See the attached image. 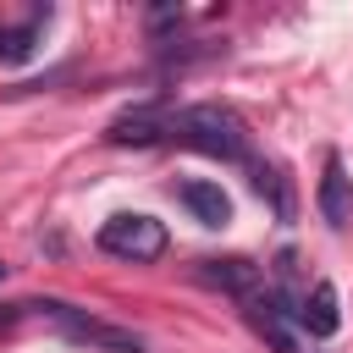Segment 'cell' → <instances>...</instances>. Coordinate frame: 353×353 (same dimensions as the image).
Here are the masks:
<instances>
[{"label": "cell", "mask_w": 353, "mask_h": 353, "mask_svg": "<svg viewBox=\"0 0 353 353\" xmlns=\"http://www.w3.org/2000/svg\"><path fill=\"white\" fill-rule=\"evenodd\" d=\"M165 143L199 149L210 160H248V132L226 105H171V132Z\"/></svg>", "instance_id": "cell-1"}, {"label": "cell", "mask_w": 353, "mask_h": 353, "mask_svg": "<svg viewBox=\"0 0 353 353\" xmlns=\"http://www.w3.org/2000/svg\"><path fill=\"white\" fill-rule=\"evenodd\" d=\"M22 314L50 320L66 342L94 347V353H149L143 336H132L127 325H110V320H99V314H88V309H72V303H22Z\"/></svg>", "instance_id": "cell-2"}, {"label": "cell", "mask_w": 353, "mask_h": 353, "mask_svg": "<svg viewBox=\"0 0 353 353\" xmlns=\"http://www.w3.org/2000/svg\"><path fill=\"white\" fill-rule=\"evenodd\" d=\"M99 248L116 254V259H127V265H149V259L165 254V226H160L154 215L121 210V215H110V221L99 226Z\"/></svg>", "instance_id": "cell-3"}, {"label": "cell", "mask_w": 353, "mask_h": 353, "mask_svg": "<svg viewBox=\"0 0 353 353\" xmlns=\"http://www.w3.org/2000/svg\"><path fill=\"white\" fill-rule=\"evenodd\" d=\"M165 132H171V105L165 99H154V105H132V110H121L110 127H105V138L110 143H132V149H149V143H165Z\"/></svg>", "instance_id": "cell-4"}, {"label": "cell", "mask_w": 353, "mask_h": 353, "mask_svg": "<svg viewBox=\"0 0 353 353\" xmlns=\"http://www.w3.org/2000/svg\"><path fill=\"white\" fill-rule=\"evenodd\" d=\"M243 314H248V325H254L276 353H298V325H292V314L276 303V292H254V298L243 303Z\"/></svg>", "instance_id": "cell-5"}, {"label": "cell", "mask_w": 353, "mask_h": 353, "mask_svg": "<svg viewBox=\"0 0 353 353\" xmlns=\"http://www.w3.org/2000/svg\"><path fill=\"white\" fill-rule=\"evenodd\" d=\"M199 281H210V287H221V292H232L237 303H248V298L259 292V281H265V270H259L254 259H243V254H232V259H199Z\"/></svg>", "instance_id": "cell-6"}, {"label": "cell", "mask_w": 353, "mask_h": 353, "mask_svg": "<svg viewBox=\"0 0 353 353\" xmlns=\"http://www.w3.org/2000/svg\"><path fill=\"white\" fill-rule=\"evenodd\" d=\"M292 325H298V331H309V336H336V325H342L336 287H331V281H314V287L298 298V309H292Z\"/></svg>", "instance_id": "cell-7"}, {"label": "cell", "mask_w": 353, "mask_h": 353, "mask_svg": "<svg viewBox=\"0 0 353 353\" xmlns=\"http://www.w3.org/2000/svg\"><path fill=\"white\" fill-rule=\"evenodd\" d=\"M320 215L331 226H347L353 221V176L342 165V154H325V176H320Z\"/></svg>", "instance_id": "cell-8"}, {"label": "cell", "mask_w": 353, "mask_h": 353, "mask_svg": "<svg viewBox=\"0 0 353 353\" xmlns=\"http://www.w3.org/2000/svg\"><path fill=\"white\" fill-rule=\"evenodd\" d=\"M176 199L193 210V221H199V226H226V221H232V199L221 193V182L188 176V182H176Z\"/></svg>", "instance_id": "cell-9"}, {"label": "cell", "mask_w": 353, "mask_h": 353, "mask_svg": "<svg viewBox=\"0 0 353 353\" xmlns=\"http://www.w3.org/2000/svg\"><path fill=\"white\" fill-rule=\"evenodd\" d=\"M248 171H254V188L276 204V215L281 221H292V188H287V176H281V165H265V160H248Z\"/></svg>", "instance_id": "cell-10"}, {"label": "cell", "mask_w": 353, "mask_h": 353, "mask_svg": "<svg viewBox=\"0 0 353 353\" xmlns=\"http://www.w3.org/2000/svg\"><path fill=\"white\" fill-rule=\"evenodd\" d=\"M33 39H39V17L17 33H0V61H28L33 55Z\"/></svg>", "instance_id": "cell-11"}, {"label": "cell", "mask_w": 353, "mask_h": 353, "mask_svg": "<svg viewBox=\"0 0 353 353\" xmlns=\"http://www.w3.org/2000/svg\"><path fill=\"white\" fill-rule=\"evenodd\" d=\"M176 22H182V6H154V11H149V33H154V39H160L165 28H176Z\"/></svg>", "instance_id": "cell-12"}, {"label": "cell", "mask_w": 353, "mask_h": 353, "mask_svg": "<svg viewBox=\"0 0 353 353\" xmlns=\"http://www.w3.org/2000/svg\"><path fill=\"white\" fill-rule=\"evenodd\" d=\"M0 276H6V265H0Z\"/></svg>", "instance_id": "cell-13"}]
</instances>
